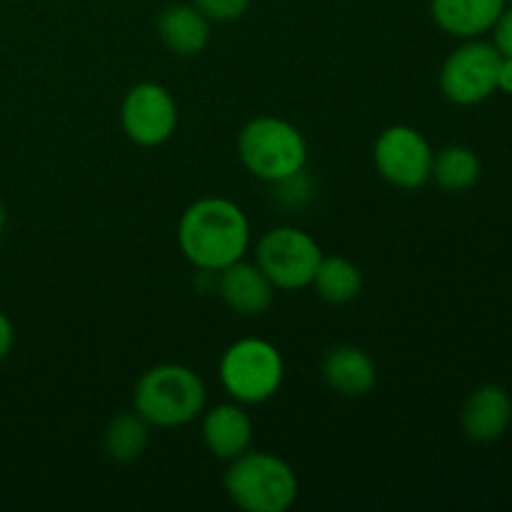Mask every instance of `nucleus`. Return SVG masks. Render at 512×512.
<instances>
[{
	"instance_id": "nucleus-1",
	"label": "nucleus",
	"mask_w": 512,
	"mask_h": 512,
	"mask_svg": "<svg viewBox=\"0 0 512 512\" xmlns=\"http://www.w3.org/2000/svg\"><path fill=\"white\" fill-rule=\"evenodd\" d=\"M178 245L200 273H220L248 253V215L228 198L195 200L180 215Z\"/></svg>"
},
{
	"instance_id": "nucleus-2",
	"label": "nucleus",
	"mask_w": 512,
	"mask_h": 512,
	"mask_svg": "<svg viewBox=\"0 0 512 512\" xmlns=\"http://www.w3.org/2000/svg\"><path fill=\"white\" fill-rule=\"evenodd\" d=\"M205 385L195 370L165 363L150 368L135 385V413L155 428H180L203 413Z\"/></svg>"
},
{
	"instance_id": "nucleus-3",
	"label": "nucleus",
	"mask_w": 512,
	"mask_h": 512,
	"mask_svg": "<svg viewBox=\"0 0 512 512\" xmlns=\"http://www.w3.org/2000/svg\"><path fill=\"white\" fill-rule=\"evenodd\" d=\"M225 493L245 512H285L298 498V475L285 460L245 450L225 473Z\"/></svg>"
},
{
	"instance_id": "nucleus-4",
	"label": "nucleus",
	"mask_w": 512,
	"mask_h": 512,
	"mask_svg": "<svg viewBox=\"0 0 512 512\" xmlns=\"http://www.w3.org/2000/svg\"><path fill=\"white\" fill-rule=\"evenodd\" d=\"M238 158L250 175L278 183L305 170L308 143L293 123L275 115H260L243 125L238 135Z\"/></svg>"
},
{
	"instance_id": "nucleus-5",
	"label": "nucleus",
	"mask_w": 512,
	"mask_h": 512,
	"mask_svg": "<svg viewBox=\"0 0 512 512\" xmlns=\"http://www.w3.org/2000/svg\"><path fill=\"white\" fill-rule=\"evenodd\" d=\"M283 380V355L268 340H235L220 358V383L240 405L265 403L278 393Z\"/></svg>"
},
{
	"instance_id": "nucleus-6",
	"label": "nucleus",
	"mask_w": 512,
	"mask_h": 512,
	"mask_svg": "<svg viewBox=\"0 0 512 512\" xmlns=\"http://www.w3.org/2000/svg\"><path fill=\"white\" fill-rule=\"evenodd\" d=\"M323 260V250L315 238L293 225L268 230L258 240L255 263L268 275L275 290H300L313 283V275Z\"/></svg>"
},
{
	"instance_id": "nucleus-7",
	"label": "nucleus",
	"mask_w": 512,
	"mask_h": 512,
	"mask_svg": "<svg viewBox=\"0 0 512 512\" xmlns=\"http://www.w3.org/2000/svg\"><path fill=\"white\" fill-rule=\"evenodd\" d=\"M500 53L493 43L470 38L448 55L440 70V90L455 105H478L498 90Z\"/></svg>"
},
{
	"instance_id": "nucleus-8",
	"label": "nucleus",
	"mask_w": 512,
	"mask_h": 512,
	"mask_svg": "<svg viewBox=\"0 0 512 512\" xmlns=\"http://www.w3.org/2000/svg\"><path fill=\"white\" fill-rule=\"evenodd\" d=\"M433 155L425 135L410 125H390L373 145V163L380 178L400 190H415L428 183Z\"/></svg>"
},
{
	"instance_id": "nucleus-9",
	"label": "nucleus",
	"mask_w": 512,
	"mask_h": 512,
	"mask_svg": "<svg viewBox=\"0 0 512 512\" xmlns=\"http://www.w3.org/2000/svg\"><path fill=\"white\" fill-rule=\"evenodd\" d=\"M120 125L135 145L158 148L178 128V105L160 83H138L120 105Z\"/></svg>"
},
{
	"instance_id": "nucleus-10",
	"label": "nucleus",
	"mask_w": 512,
	"mask_h": 512,
	"mask_svg": "<svg viewBox=\"0 0 512 512\" xmlns=\"http://www.w3.org/2000/svg\"><path fill=\"white\" fill-rule=\"evenodd\" d=\"M218 293L230 310L250 318V315H263L273 305L275 285L258 268V263L238 260L218 273Z\"/></svg>"
},
{
	"instance_id": "nucleus-11",
	"label": "nucleus",
	"mask_w": 512,
	"mask_h": 512,
	"mask_svg": "<svg viewBox=\"0 0 512 512\" xmlns=\"http://www.w3.org/2000/svg\"><path fill=\"white\" fill-rule=\"evenodd\" d=\"M512 400L500 385H483L473 390L463 405V428L475 443H493L508 430Z\"/></svg>"
},
{
	"instance_id": "nucleus-12",
	"label": "nucleus",
	"mask_w": 512,
	"mask_h": 512,
	"mask_svg": "<svg viewBox=\"0 0 512 512\" xmlns=\"http://www.w3.org/2000/svg\"><path fill=\"white\" fill-rule=\"evenodd\" d=\"M203 440L215 458L230 463L250 450L253 420L238 403L215 405L203 418Z\"/></svg>"
},
{
	"instance_id": "nucleus-13",
	"label": "nucleus",
	"mask_w": 512,
	"mask_h": 512,
	"mask_svg": "<svg viewBox=\"0 0 512 512\" xmlns=\"http://www.w3.org/2000/svg\"><path fill=\"white\" fill-rule=\"evenodd\" d=\"M433 20L455 38H480L493 30L505 10V0H433Z\"/></svg>"
},
{
	"instance_id": "nucleus-14",
	"label": "nucleus",
	"mask_w": 512,
	"mask_h": 512,
	"mask_svg": "<svg viewBox=\"0 0 512 512\" xmlns=\"http://www.w3.org/2000/svg\"><path fill=\"white\" fill-rule=\"evenodd\" d=\"M323 378L335 393L345 398H360L370 393L378 380L373 358L355 345H338L323 360Z\"/></svg>"
},
{
	"instance_id": "nucleus-15",
	"label": "nucleus",
	"mask_w": 512,
	"mask_h": 512,
	"mask_svg": "<svg viewBox=\"0 0 512 512\" xmlns=\"http://www.w3.org/2000/svg\"><path fill=\"white\" fill-rule=\"evenodd\" d=\"M158 35L175 55L203 53L210 40V20L195 5H170L158 18Z\"/></svg>"
},
{
	"instance_id": "nucleus-16",
	"label": "nucleus",
	"mask_w": 512,
	"mask_h": 512,
	"mask_svg": "<svg viewBox=\"0 0 512 512\" xmlns=\"http://www.w3.org/2000/svg\"><path fill=\"white\" fill-rule=\"evenodd\" d=\"M310 285L325 303L345 305L358 298L360 288H363V275L353 260L343 258V255H330V258L323 255Z\"/></svg>"
},
{
	"instance_id": "nucleus-17",
	"label": "nucleus",
	"mask_w": 512,
	"mask_h": 512,
	"mask_svg": "<svg viewBox=\"0 0 512 512\" xmlns=\"http://www.w3.org/2000/svg\"><path fill=\"white\" fill-rule=\"evenodd\" d=\"M480 178V158L475 150L465 145H448L433 155V170L430 180L450 193H460L478 183Z\"/></svg>"
},
{
	"instance_id": "nucleus-18",
	"label": "nucleus",
	"mask_w": 512,
	"mask_h": 512,
	"mask_svg": "<svg viewBox=\"0 0 512 512\" xmlns=\"http://www.w3.org/2000/svg\"><path fill=\"white\" fill-rule=\"evenodd\" d=\"M150 425L138 413H123L110 420L103 435V450L115 463H133L148 448Z\"/></svg>"
},
{
	"instance_id": "nucleus-19",
	"label": "nucleus",
	"mask_w": 512,
	"mask_h": 512,
	"mask_svg": "<svg viewBox=\"0 0 512 512\" xmlns=\"http://www.w3.org/2000/svg\"><path fill=\"white\" fill-rule=\"evenodd\" d=\"M193 5L210 23H230L248 10L250 0H193Z\"/></svg>"
},
{
	"instance_id": "nucleus-20",
	"label": "nucleus",
	"mask_w": 512,
	"mask_h": 512,
	"mask_svg": "<svg viewBox=\"0 0 512 512\" xmlns=\"http://www.w3.org/2000/svg\"><path fill=\"white\" fill-rule=\"evenodd\" d=\"M273 185L280 190L278 198L283 200L285 205H290V208H298L305 200H310V178L305 175V170L288 175V178L278 180V183Z\"/></svg>"
},
{
	"instance_id": "nucleus-21",
	"label": "nucleus",
	"mask_w": 512,
	"mask_h": 512,
	"mask_svg": "<svg viewBox=\"0 0 512 512\" xmlns=\"http://www.w3.org/2000/svg\"><path fill=\"white\" fill-rule=\"evenodd\" d=\"M493 45L503 58H512V8L503 10L493 25Z\"/></svg>"
},
{
	"instance_id": "nucleus-22",
	"label": "nucleus",
	"mask_w": 512,
	"mask_h": 512,
	"mask_svg": "<svg viewBox=\"0 0 512 512\" xmlns=\"http://www.w3.org/2000/svg\"><path fill=\"white\" fill-rule=\"evenodd\" d=\"M13 343H15L13 323H10L8 315L0 310V360H3L10 350H13Z\"/></svg>"
},
{
	"instance_id": "nucleus-23",
	"label": "nucleus",
	"mask_w": 512,
	"mask_h": 512,
	"mask_svg": "<svg viewBox=\"0 0 512 512\" xmlns=\"http://www.w3.org/2000/svg\"><path fill=\"white\" fill-rule=\"evenodd\" d=\"M498 90L512 95V58H503L500 55V68H498Z\"/></svg>"
},
{
	"instance_id": "nucleus-24",
	"label": "nucleus",
	"mask_w": 512,
	"mask_h": 512,
	"mask_svg": "<svg viewBox=\"0 0 512 512\" xmlns=\"http://www.w3.org/2000/svg\"><path fill=\"white\" fill-rule=\"evenodd\" d=\"M3 228H5V205L0 203V233H3Z\"/></svg>"
},
{
	"instance_id": "nucleus-25",
	"label": "nucleus",
	"mask_w": 512,
	"mask_h": 512,
	"mask_svg": "<svg viewBox=\"0 0 512 512\" xmlns=\"http://www.w3.org/2000/svg\"><path fill=\"white\" fill-rule=\"evenodd\" d=\"M510 3H512V0H510Z\"/></svg>"
}]
</instances>
